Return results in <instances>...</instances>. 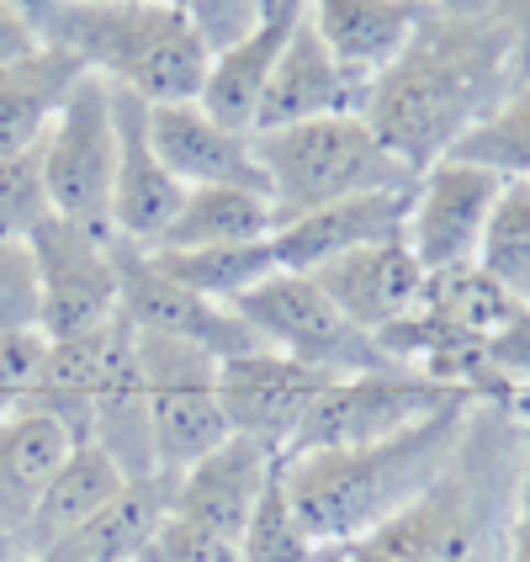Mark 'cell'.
<instances>
[{
    "mask_svg": "<svg viewBox=\"0 0 530 562\" xmlns=\"http://www.w3.org/2000/svg\"><path fill=\"white\" fill-rule=\"evenodd\" d=\"M520 80V37L504 16L425 11L404 54L367 86L361 117L414 176H425L488 123Z\"/></svg>",
    "mask_w": 530,
    "mask_h": 562,
    "instance_id": "1",
    "label": "cell"
},
{
    "mask_svg": "<svg viewBox=\"0 0 530 562\" xmlns=\"http://www.w3.org/2000/svg\"><path fill=\"white\" fill-rule=\"evenodd\" d=\"M526 472V398H477L456 457L367 536L318 541V562H504Z\"/></svg>",
    "mask_w": 530,
    "mask_h": 562,
    "instance_id": "2",
    "label": "cell"
},
{
    "mask_svg": "<svg viewBox=\"0 0 530 562\" xmlns=\"http://www.w3.org/2000/svg\"><path fill=\"white\" fill-rule=\"evenodd\" d=\"M472 404L477 398H456V404L436 408L430 419H419V425H408L387 440L281 457L286 499H292L313 541L367 536L382 520H393L398 509H408L456 457V440H462Z\"/></svg>",
    "mask_w": 530,
    "mask_h": 562,
    "instance_id": "3",
    "label": "cell"
},
{
    "mask_svg": "<svg viewBox=\"0 0 530 562\" xmlns=\"http://www.w3.org/2000/svg\"><path fill=\"white\" fill-rule=\"evenodd\" d=\"M43 43L133 91L149 106L196 101L213 69V43L187 5L170 0H22Z\"/></svg>",
    "mask_w": 530,
    "mask_h": 562,
    "instance_id": "4",
    "label": "cell"
},
{
    "mask_svg": "<svg viewBox=\"0 0 530 562\" xmlns=\"http://www.w3.org/2000/svg\"><path fill=\"white\" fill-rule=\"evenodd\" d=\"M255 155L266 170V191L277 207V228L286 218L318 213L345 196L367 191H408L419 176L376 138L361 112H335L292 123L277 133H255Z\"/></svg>",
    "mask_w": 530,
    "mask_h": 562,
    "instance_id": "5",
    "label": "cell"
},
{
    "mask_svg": "<svg viewBox=\"0 0 530 562\" xmlns=\"http://www.w3.org/2000/svg\"><path fill=\"white\" fill-rule=\"evenodd\" d=\"M250 324L260 340L303 361L313 372H324L329 382H345V376H372V372H398V361L382 350L376 335H367L361 324H350L313 277H297V271H277L260 286H250L239 303H228ZM408 372V367H404Z\"/></svg>",
    "mask_w": 530,
    "mask_h": 562,
    "instance_id": "6",
    "label": "cell"
},
{
    "mask_svg": "<svg viewBox=\"0 0 530 562\" xmlns=\"http://www.w3.org/2000/svg\"><path fill=\"white\" fill-rule=\"evenodd\" d=\"M138 361H144V382H149L155 472L181 477L234 436L218 393V356L187 340H170V335H138Z\"/></svg>",
    "mask_w": 530,
    "mask_h": 562,
    "instance_id": "7",
    "label": "cell"
},
{
    "mask_svg": "<svg viewBox=\"0 0 530 562\" xmlns=\"http://www.w3.org/2000/svg\"><path fill=\"white\" fill-rule=\"evenodd\" d=\"M43 176L54 213L80 228L112 234V181H117V117H112V86L86 75L59 123L43 138Z\"/></svg>",
    "mask_w": 530,
    "mask_h": 562,
    "instance_id": "8",
    "label": "cell"
},
{
    "mask_svg": "<svg viewBox=\"0 0 530 562\" xmlns=\"http://www.w3.org/2000/svg\"><path fill=\"white\" fill-rule=\"evenodd\" d=\"M456 398H477L462 387H446L430 382L419 372H372V376H345L329 382L318 398H313L308 419L297 425L292 446L281 457H303V451H345V446H367V440H387L430 419L436 408L456 404Z\"/></svg>",
    "mask_w": 530,
    "mask_h": 562,
    "instance_id": "9",
    "label": "cell"
},
{
    "mask_svg": "<svg viewBox=\"0 0 530 562\" xmlns=\"http://www.w3.org/2000/svg\"><path fill=\"white\" fill-rule=\"evenodd\" d=\"M27 245L37 255L43 335L48 340L91 335L123 313V271H117V239L112 234L80 228V223L54 213Z\"/></svg>",
    "mask_w": 530,
    "mask_h": 562,
    "instance_id": "10",
    "label": "cell"
},
{
    "mask_svg": "<svg viewBox=\"0 0 530 562\" xmlns=\"http://www.w3.org/2000/svg\"><path fill=\"white\" fill-rule=\"evenodd\" d=\"M504 181L509 176L488 170V165H467V159H440V165H430L414 181V196H408L404 245L414 250V260L425 271H446V266L477 260Z\"/></svg>",
    "mask_w": 530,
    "mask_h": 562,
    "instance_id": "11",
    "label": "cell"
},
{
    "mask_svg": "<svg viewBox=\"0 0 530 562\" xmlns=\"http://www.w3.org/2000/svg\"><path fill=\"white\" fill-rule=\"evenodd\" d=\"M117 271H123V318L138 335H170V340H187L218 361L250 356L266 345L228 303H213V297L181 286L170 271H159L149 250H133L117 239Z\"/></svg>",
    "mask_w": 530,
    "mask_h": 562,
    "instance_id": "12",
    "label": "cell"
},
{
    "mask_svg": "<svg viewBox=\"0 0 530 562\" xmlns=\"http://www.w3.org/2000/svg\"><path fill=\"white\" fill-rule=\"evenodd\" d=\"M112 117H117V181H112V239L133 250H159L170 223L187 207V187L165 170L149 138V101L112 86Z\"/></svg>",
    "mask_w": 530,
    "mask_h": 562,
    "instance_id": "13",
    "label": "cell"
},
{
    "mask_svg": "<svg viewBox=\"0 0 530 562\" xmlns=\"http://www.w3.org/2000/svg\"><path fill=\"white\" fill-rule=\"evenodd\" d=\"M324 387H329V376L281 356L271 345H260L250 356H234V361H218V393L234 436H250L271 451L292 446L297 425L308 419L313 398Z\"/></svg>",
    "mask_w": 530,
    "mask_h": 562,
    "instance_id": "14",
    "label": "cell"
},
{
    "mask_svg": "<svg viewBox=\"0 0 530 562\" xmlns=\"http://www.w3.org/2000/svg\"><path fill=\"white\" fill-rule=\"evenodd\" d=\"M149 138H155V155L165 159V170L187 191L191 187L266 191V170H260V155H255V138L223 127L202 101L149 106Z\"/></svg>",
    "mask_w": 530,
    "mask_h": 562,
    "instance_id": "15",
    "label": "cell"
},
{
    "mask_svg": "<svg viewBox=\"0 0 530 562\" xmlns=\"http://www.w3.org/2000/svg\"><path fill=\"white\" fill-rule=\"evenodd\" d=\"M277 457L281 451L250 436H228L196 468L170 477V515L223 536V541H239L260 494H266V483H271V472H277Z\"/></svg>",
    "mask_w": 530,
    "mask_h": 562,
    "instance_id": "16",
    "label": "cell"
},
{
    "mask_svg": "<svg viewBox=\"0 0 530 562\" xmlns=\"http://www.w3.org/2000/svg\"><path fill=\"white\" fill-rule=\"evenodd\" d=\"M91 440L127 472L155 477V430H149V382L138 361V329L123 313L106 329V350L91 382Z\"/></svg>",
    "mask_w": 530,
    "mask_h": 562,
    "instance_id": "17",
    "label": "cell"
},
{
    "mask_svg": "<svg viewBox=\"0 0 530 562\" xmlns=\"http://www.w3.org/2000/svg\"><path fill=\"white\" fill-rule=\"evenodd\" d=\"M408 196H414V187L367 191V196H345V202H329V207L303 213V218H286L271 234L277 266L281 271H297V277H313L329 260H345V255L387 245V239H404Z\"/></svg>",
    "mask_w": 530,
    "mask_h": 562,
    "instance_id": "18",
    "label": "cell"
},
{
    "mask_svg": "<svg viewBox=\"0 0 530 562\" xmlns=\"http://www.w3.org/2000/svg\"><path fill=\"white\" fill-rule=\"evenodd\" d=\"M303 0H255V22L239 43H228L213 54V69H207V86H202V106L218 117L223 127L234 133H250L255 138V112H260V95H266V80L277 69L281 48L292 43V32L303 22Z\"/></svg>",
    "mask_w": 530,
    "mask_h": 562,
    "instance_id": "19",
    "label": "cell"
},
{
    "mask_svg": "<svg viewBox=\"0 0 530 562\" xmlns=\"http://www.w3.org/2000/svg\"><path fill=\"white\" fill-rule=\"evenodd\" d=\"M425 277H430V271L414 260V250H408L404 239L356 250V255H345V260H329V266L313 271L318 292H324L350 324H361L367 335H382V329L404 324L408 313L425 303Z\"/></svg>",
    "mask_w": 530,
    "mask_h": 562,
    "instance_id": "20",
    "label": "cell"
},
{
    "mask_svg": "<svg viewBox=\"0 0 530 562\" xmlns=\"http://www.w3.org/2000/svg\"><path fill=\"white\" fill-rule=\"evenodd\" d=\"M361 95L367 91L335 64V54L324 48L318 27L308 22V11H303L292 43L281 48L277 69L266 80L260 112H255V133H277V127H292V123L335 117V112H361Z\"/></svg>",
    "mask_w": 530,
    "mask_h": 562,
    "instance_id": "21",
    "label": "cell"
},
{
    "mask_svg": "<svg viewBox=\"0 0 530 562\" xmlns=\"http://www.w3.org/2000/svg\"><path fill=\"white\" fill-rule=\"evenodd\" d=\"M75 446L80 440L69 436V425L37 404L11 408L0 419V531L11 541L22 536L43 488L54 483V472L69 462Z\"/></svg>",
    "mask_w": 530,
    "mask_h": 562,
    "instance_id": "22",
    "label": "cell"
},
{
    "mask_svg": "<svg viewBox=\"0 0 530 562\" xmlns=\"http://www.w3.org/2000/svg\"><path fill=\"white\" fill-rule=\"evenodd\" d=\"M303 5L324 48L361 91L404 54L408 32L425 16V5H408V0H303Z\"/></svg>",
    "mask_w": 530,
    "mask_h": 562,
    "instance_id": "23",
    "label": "cell"
},
{
    "mask_svg": "<svg viewBox=\"0 0 530 562\" xmlns=\"http://www.w3.org/2000/svg\"><path fill=\"white\" fill-rule=\"evenodd\" d=\"M91 69L64 54L54 43L32 48L22 59L0 64V155H27L48 138V127L59 123V112L69 106L75 86Z\"/></svg>",
    "mask_w": 530,
    "mask_h": 562,
    "instance_id": "24",
    "label": "cell"
},
{
    "mask_svg": "<svg viewBox=\"0 0 530 562\" xmlns=\"http://www.w3.org/2000/svg\"><path fill=\"white\" fill-rule=\"evenodd\" d=\"M165 520H170V477L159 472L133 477L101 515H91L80 531H69L32 562H144Z\"/></svg>",
    "mask_w": 530,
    "mask_h": 562,
    "instance_id": "25",
    "label": "cell"
},
{
    "mask_svg": "<svg viewBox=\"0 0 530 562\" xmlns=\"http://www.w3.org/2000/svg\"><path fill=\"white\" fill-rule=\"evenodd\" d=\"M127 483H133V477H127L95 440H80V446L69 451V462L54 472V483L43 488L32 520L22 526V536H16V552H22V558L48 552L54 541H64L69 531H80L91 515H101Z\"/></svg>",
    "mask_w": 530,
    "mask_h": 562,
    "instance_id": "26",
    "label": "cell"
},
{
    "mask_svg": "<svg viewBox=\"0 0 530 562\" xmlns=\"http://www.w3.org/2000/svg\"><path fill=\"white\" fill-rule=\"evenodd\" d=\"M271 234H277V207L266 191L191 187L187 207L170 223L159 250H223V245H260Z\"/></svg>",
    "mask_w": 530,
    "mask_h": 562,
    "instance_id": "27",
    "label": "cell"
},
{
    "mask_svg": "<svg viewBox=\"0 0 530 562\" xmlns=\"http://www.w3.org/2000/svg\"><path fill=\"white\" fill-rule=\"evenodd\" d=\"M425 308L436 318H446L451 329H462V335L488 345L526 313V303L499 277H488L477 260H467V266H446V271L425 277Z\"/></svg>",
    "mask_w": 530,
    "mask_h": 562,
    "instance_id": "28",
    "label": "cell"
},
{
    "mask_svg": "<svg viewBox=\"0 0 530 562\" xmlns=\"http://www.w3.org/2000/svg\"><path fill=\"white\" fill-rule=\"evenodd\" d=\"M149 260L159 271H170L181 286L213 297V303H239L250 286H260L266 277L281 271L271 239H260V245H223V250H149Z\"/></svg>",
    "mask_w": 530,
    "mask_h": 562,
    "instance_id": "29",
    "label": "cell"
},
{
    "mask_svg": "<svg viewBox=\"0 0 530 562\" xmlns=\"http://www.w3.org/2000/svg\"><path fill=\"white\" fill-rule=\"evenodd\" d=\"M477 266L499 277L520 303L530 308V176H509L494 202V218L483 234Z\"/></svg>",
    "mask_w": 530,
    "mask_h": 562,
    "instance_id": "30",
    "label": "cell"
},
{
    "mask_svg": "<svg viewBox=\"0 0 530 562\" xmlns=\"http://www.w3.org/2000/svg\"><path fill=\"white\" fill-rule=\"evenodd\" d=\"M239 552H245V562H318V541L308 536V526L297 520V509L286 499L281 457H277V472H271L260 504H255L250 526L239 536Z\"/></svg>",
    "mask_w": 530,
    "mask_h": 562,
    "instance_id": "31",
    "label": "cell"
},
{
    "mask_svg": "<svg viewBox=\"0 0 530 562\" xmlns=\"http://www.w3.org/2000/svg\"><path fill=\"white\" fill-rule=\"evenodd\" d=\"M451 159L488 165L499 176H530V80H520L499 112L451 149Z\"/></svg>",
    "mask_w": 530,
    "mask_h": 562,
    "instance_id": "32",
    "label": "cell"
},
{
    "mask_svg": "<svg viewBox=\"0 0 530 562\" xmlns=\"http://www.w3.org/2000/svg\"><path fill=\"white\" fill-rule=\"evenodd\" d=\"M48 218H54V196L43 176V144L27 155H0V234L32 239Z\"/></svg>",
    "mask_w": 530,
    "mask_h": 562,
    "instance_id": "33",
    "label": "cell"
},
{
    "mask_svg": "<svg viewBox=\"0 0 530 562\" xmlns=\"http://www.w3.org/2000/svg\"><path fill=\"white\" fill-rule=\"evenodd\" d=\"M43 329V281H37V255L27 239L0 234V340L5 335H32Z\"/></svg>",
    "mask_w": 530,
    "mask_h": 562,
    "instance_id": "34",
    "label": "cell"
},
{
    "mask_svg": "<svg viewBox=\"0 0 530 562\" xmlns=\"http://www.w3.org/2000/svg\"><path fill=\"white\" fill-rule=\"evenodd\" d=\"M149 562H245L239 552V541H223V536L202 531V526H191V520H165L155 536V547L144 552Z\"/></svg>",
    "mask_w": 530,
    "mask_h": 562,
    "instance_id": "35",
    "label": "cell"
},
{
    "mask_svg": "<svg viewBox=\"0 0 530 562\" xmlns=\"http://www.w3.org/2000/svg\"><path fill=\"white\" fill-rule=\"evenodd\" d=\"M488 372H494L499 398H509V404L530 398V308L504 335L488 340Z\"/></svg>",
    "mask_w": 530,
    "mask_h": 562,
    "instance_id": "36",
    "label": "cell"
},
{
    "mask_svg": "<svg viewBox=\"0 0 530 562\" xmlns=\"http://www.w3.org/2000/svg\"><path fill=\"white\" fill-rule=\"evenodd\" d=\"M32 48H43V37L32 27L27 5H22V0H0V64L22 59Z\"/></svg>",
    "mask_w": 530,
    "mask_h": 562,
    "instance_id": "37",
    "label": "cell"
},
{
    "mask_svg": "<svg viewBox=\"0 0 530 562\" xmlns=\"http://www.w3.org/2000/svg\"><path fill=\"white\" fill-rule=\"evenodd\" d=\"M504 562H530V398H526V472H520V499H515Z\"/></svg>",
    "mask_w": 530,
    "mask_h": 562,
    "instance_id": "38",
    "label": "cell"
},
{
    "mask_svg": "<svg viewBox=\"0 0 530 562\" xmlns=\"http://www.w3.org/2000/svg\"><path fill=\"white\" fill-rule=\"evenodd\" d=\"M408 5H425V11H456V16H477V11H488V0H408Z\"/></svg>",
    "mask_w": 530,
    "mask_h": 562,
    "instance_id": "39",
    "label": "cell"
},
{
    "mask_svg": "<svg viewBox=\"0 0 530 562\" xmlns=\"http://www.w3.org/2000/svg\"><path fill=\"white\" fill-rule=\"evenodd\" d=\"M0 558H22V552H16V541H11L5 531H0Z\"/></svg>",
    "mask_w": 530,
    "mask_h": 562,
    "instance_id": "40",
    "label": "cell"
},
{
    "mask_svg": "<svg viewBox=\"0 0 530 562\" xmlns=\"http://www.w3.org/2000/svg\"><path fill=\"white\" fill-rule=\"evenodd\" d=\"M0 562H32V558H0Z\"/></svg>",
    "mask_w": 530,
    "mask_h": 562,
    "instance_id": "41",
    "label": "cell"
},
{
    "mask_svg": "<svg viewBox=\"0 0 530 562\" xmlns=\"http://www.w3.org/2000/svg\"><path fill=\"white\" fill-rule=\"evenodd\" d=\"M144 562H149V558H144Z\"/></svg>",
    "mask_w": 530,
    "mask_h": 562,
    "instance_id": "42",
    "label": "cell"
}]
</instances>
